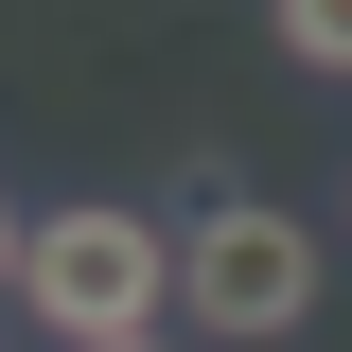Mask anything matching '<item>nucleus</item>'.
Listing matches in <instances>:
<instances>
[{"instance_id":"f257e3e1","label":"nucleus","mask_w":352,"mask_h":352,"mask_svg":"<svg viewBox=\"0 0 352 352\" xmlns=\"http://www.w3.org/2000/svg\"><path fill=\"white\" fill-rule=\"evenodd\" d=\"M18 300L71 352H124V335L176 317V229L124 212V194H71V212H36V247H18Z\"/></svg>"},{"instance_id":"f03ea898","label":"nucleus","mask_w":352,"mask_h":352,"mask_svg":"<svg viewBox=\"0 0 352 352\" xmlns=\"http://www.w3.org/2000/svg\"><path fill=\"white\" fill-rule=\"evenodd\" d=\"M176 317H212V335H300L317 317V229L264 212V194H212V212L176 229Z\"/></svg>"},{"instance_id":"7ed1b4c3","label":"nucleus","mask_w":352,"mask_h":352,"mask_svg":"<svg viewBox=\"0 0 352 352\" xmlns=\"http://www.w3.org/2000/svg\"><path fill=\"white\" fill-rule=\"evenodd\" d=\"M264 36L300 53V71H352V0H282V18H264Z\"/></svg>"},{"instance_id":"20e7f679","label":"nucleus","mask_w":352,"mask_h":352,"mask_svg":"<svg viewBox=\"0 0 352 352\" xmlns=\"http://www.w3.org/2000/svg\"><path fill=\"white\" fill-rule=\"evenodd\" d=\"M18 247H36V212H18V194H0V300H18Z\"/></svg>"},{"instance_id":"39448f33","label":"nucleus","mask_w":352,"mask_h":352,"mask_svg":"<svg viewBox=\"0 0 352 352\" xmlns=\"http://www.w3.org/2000/svg\"><path fill=\"white\" fill-rule=\"evenodd\" d=\"M124 352H176V335H124Z\"/></svg>"}]
</instances>
